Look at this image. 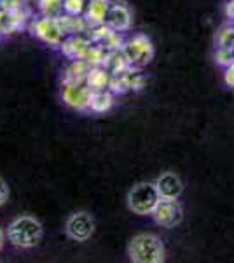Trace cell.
I'll return each mask as SVG.
<instances>
[{
    "instance_id": "obj_1",
    "label": "cell",
    "mask_w": 234,
    "mask_h": 263,
    "mask_svg": "<svg viewBox=\"0 0 234 263\" xmlns=\"http://www.w3.org/2000/svg\"><path fill=\"white\" fill-rule=\"evenodd\" d=\"M44 235V227L33 216H18L7 227V240L19 249L37 248Z\"/></svg>"
},
{
    "instance_id": "obj_2",
    "label": "cell",
    "mask_w": 234,
    "mask_h": 263,
    "mask_svg": "<svg viewBox=\"0 0 234 263\" xmlns=\"http://www.w3.org/2000/svg\"><path fill=\"white\" fill-rule=\"evenodd\" d=\"M127 256L135 263H163L164 246L161 239L152 233H138L130 240Z\"/></svg>"
},
{
    "instance_id": "obj_3",
    "label": "cell",
    "mask_w": 234,
    "mask_h": 263,
    "mask_svg": "<svg viewBox=\"0 0 234 263\" xmlns=\"http://www.w3.org/2000/svg\"><path fill=\"white\" fill-rule=\"evenodd\" d=\"M161 200V195L157 192L156 182H138L127 192L126 202L131 213L138 216H147L154 213L156 205Z\"/></svg>"
},
{
    "instance_id": "obj_4",
    "label": "cell",
    "mask_w": 234,
    "mask_h": 263,
    "mask_svg": "<svg viewBox=\"0 0 234 263\" xmlns=\"http://www.w3.org/2000/svg\"><path fill=\"white\" fill-rule=\"evenodd\" d=\"M122 54L126 57L131 69H142L154 58V46L147 35H135L133 39L126 41L122 46Z\"/></svg>"
},
{
    "instance_id": "obj_5",
    "label": "cell",
    "mask_w": 234,
    "mask_h": 263,
    "mask_svg": "<svg viewBox=\"0 0 234 263\" xmlns=\"http://www.w3.org/2000/svg\"><path fill=\"white\" fill-rule=\"evenodd\" d=\"M59 95L67 107L74 111H89L93 91L89 90L86 83H63Z\"/></svg>"
},
{
    "instance_id": "obj_6",
    "label": "cell",
    "mask_w": 234,
    "mask_h": 263,
    "mask_svg": "<svg viewBox=\"0 0 234 263\" xmlns=\"http://www.w3.org/2000/svg\"><path fill=\"white\" fill-rule=\"evenodd\" d=\"M65 233L75 242H86L95 233V219L86 211L74 213L65 223Z\"/></svg>"
},
{
    "instance_id": "obj_7",
    "label": "cell",
    "mask_w": 234,
    "mask_h": 263,
    "mask_svg": "<svg viewBox=\"0 0 234 263\" xmlns=\"http://www.w3.org/2000/svg\"><path fill=\"white\" fill-rule=\"evenodd\" d=\"M154 221L163 228H175L184 219V209H182L178 198H161L152 213Z\"/></svg>"
},
{
    "instance_id": "obj_8",
    "label": "cell",
    "mask_w": 234,
    "mask_h": 263,
    "mask_svg": "<svg viewBox=\"0 0 234 263\" xmlns=\"http://www.w3.org/2000/svg\"><path fill=\"white\" fill-rule=\"evenodd\" d=\"M32 32H33V35L39 37L42 42H46L48 46H53V48L61 46L63 39H65V33H63L61 27H59L58 18L42 16V18L35 20L32 23Z\"/></svg>"
},
{
    "instance_id": "obj_9",
    "label": "cell",
    "mask_w": 234,
    "mask_h": 263,
    "mask_svg": "<svg viewBox=\"0 0 234 263\" xmlns=\"http://www.w3.org/2000/svg\"><path fill=\"white\" fill-rule=\"evenodd\" d=\"M107 25L116 32H126L131 28V11L124 2L110 4L107 14Z\"/></svg>"
},
{
    "instance_id": "obj_10",
    "label": "cell",
    "mask_w": 234,
    "mask_h": 263,
    "mask_svg": "<svg viewBox=\"0 0 234 263\" xmlns=\"http://www.w3.org/2000/svg\"><path fill=\"white\" fill-rule=\"evenodd\" d=\"M156 186L161 198H178L182 195V190H184V184H182L180 177L175 172L161 174L156 181Z\"/></svg>"
},
{
    "instance_id": "obj_11",
    "label": "cell",
    "mask_w": 234,
    "mask_h": 263,
    "mask_svg": "<svg viewBox=\"0 0 234 263\" xmlns=\"http://www.w3.org/2000/svg\"><path fill=\"white\" fill-rule=\"evenodd\" d=\"M109 9H110L109 0H89L86 11H84V18H86L89 27L95 28L107 23Z\"/></svg>"
},
{
    "instance_id": "obj_12",
    "label": "cell",
    "mask_w": 234,
    "mask_h": 263,
    "mask_svg": "<svg viewBox=\"0 0 234 263\" xmlns=\"http://www.w3.org/2000/svg\"><path fill=\"white\" fill-rule=\"evenodd\" d=\"M110 79H112V74H110L103 65H96V67H91V69H89L86 84L91 91L109 90Z\"/></svg>"
},
{
    "instance_id": "obj_13",
    "label": "cell",
    "mask_w": 234,
    "mask_h": 263,
    "mask_svg": "<svg viewBox=\"0 0 234 263\" xmlns=\"http://www.w3.org/2000/svg\"><path fill=\"white\" fill-rule=\"evenodd\" d=\"M59 27H61L63 33H69V35H80L82 32H86L88 28H91L88 25L86 18H80V16H72V14H61L58 18Z\"/></svg>"
},
{
    "instance_id": "obj_14",
    "label": "cell",
    "mask_w": 234,
    "mask_h": 263,
    "mask_svg": "<svg viewBox=\"0 0 234 263\" xmlns=\"http://www.w3.org/2000/svg\"><path fill=\"white\" fill-rule=\"evenodd\" d=\"M114 105V93L110 90H100L93 91L91 102H89V111L95 114H103L109 112Z\"/></svg>"
},
{
    "instance_id": "obj_15",
    "label": "cell",
    "mask_w": 234,
    "mask_h": 263,
    "mask_svg": "<svg viewBox=\"0 0 234 263\" xmlns=\"http://www.w3.org/2000/svg\"><path fill=\"white\" fill-rule=\"evenodd\" d=\"M89 69H91V65L86 60H74L67 67L63 83H86Z\"/></svg>"
},
{
    "instance_id": "obj_16",
    "label": "cell",
    "mask_w": 234,
    "mask_h": 263,
    "mask_svg": "<svg viewBox=\"0 0 234 263\" xmlns=\"http://www.w3.org/2000/svg\"><path fill=\"white\" fill-rule=\"evenodd\" d=\"M217 48H234V23H225L219 28L215 35Z\"/></svg>"
},
{
    "instance_id": "obj_17",
    "label": "cell",
    "mask_w": 234,
    "mask_h": 263,
    "mask_svg": "<svg viewBox=\"0 0 234 263\" xmlns=\"http://www.w3.org/2000/svg\"><path fill=\"white\" fill-rule=\"evenodd\" d=\"M39 9L42 16L48 18H59L63 14V0H39Z\"/></svg>"
},
{
    "instance_id": "obj_18",
    "label": "cell",
    "mask_w": 234,
    "mask_h": 263,
    "mask_svg": "<svg viewBox=\"0 0 234 263\" xmlns=\"http://www.w3.org/2000/svg\"><path fill=\"white\" fill-rule=\"evenodd\" d=\"M89 0H63V11L72 16H82Z\"/></svg>"
},
{
    "instance_id": "obj_19",
    "label": "cell",
    "mask_w": 234,
    "mask_h": 263,
    "mask_svg": "<svg viewBox=\"0 0 234 263\" xmlns=\"http://www.w3.org/2000/svg\"><path fill=\"white\" fill-rule=\"evenodd\" d=\"M215 62L219 63V65H222L224 69L229 67L234 62V48H217Z\"/></svg>"
},
{
    "instance_id": "obj_20",
    "label": "cell",
    "mask_w": 234,
    "mask_h": 263,
    "mask_svg": "<svg viewBox=\"0 0 234 263\" xmlns=\"http://www.w3.org/2000/svg\"><path fill=\"white\" fill-rule=\"evenodd\" d=\"M11 197V190H9V184H7V181L4 179L2 176H0V207L4 205V203H7Z\"/></svg>"
},
{
    "instance_id": "obj_21",
    "label": "cell",
    "mask_w": 234,
    "mask_h": 263,
    "mask_svg": "<svg viewBox=\"0 0 234 263\" xmlns=\"http://www.w3.org/2000/svg\"><path fill=\"white\" fill-rule=\"evenodd\" d=\"M224 79L227 83V86L234 88V62L231 63L229 67H225V72H224Z\"/></svg>"
},
{
    "instance_id": "obj_22",
    "label": "cell",
    "mask_w": 234,
    "mask_h": 263,
    "mask_svg": "<svg viewBox=\"0 0 234 263\" xmlns=\"http://www.w3.org/2000/svg\"><path fill=\"white\" fill-rule=\"evenodd\" d=\"M225 14L231 23H234V0H229V4L225 6Z\"/></svg>"
},
{
    "instance_id": "obj_23",
    "label": "cell",
    "mask_w": 234,
    "mask_h": 263,
    "mask_svg": "<svg viewBox=\"0 0 234 263\" xmlns=\"http://www.w3.org/2000/svg\"><path fill=\"white\" fill-rule=\"evenodd\" d=\"M6 239H7V232L4 230L2 227H0V251H2L4 246H6Z\"/></svg>"
}]
</instances>
